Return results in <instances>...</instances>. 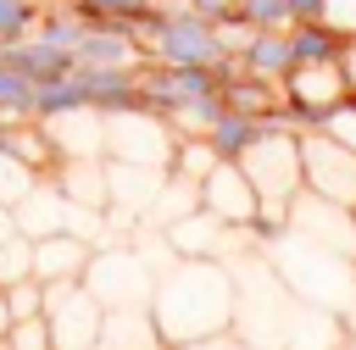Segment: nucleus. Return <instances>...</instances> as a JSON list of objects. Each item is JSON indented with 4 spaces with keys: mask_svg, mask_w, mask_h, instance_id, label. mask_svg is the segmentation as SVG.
I'll return each instance as SVG.
<instances>
[{
    "mask_svg": "<svg viewBox=\"0 0 356 350\" xmlns=\"http://www.w3.org/2000/svg\"><path fill=\"white\" fill-rule=\"evenodd\" d=\"M39 178H44L39 167H28L22 156H11V150L0 144V200H6V206H17V200H22V194L39 183Z\"/></svg>",
    "mask_w": 356,
    "mask_h": 350,
    "instance_id": "nucleus-22",
    "label": "nucleus"
},
{
    "mask_svg": "<svg viewBox=\"0 0 356 350\" xmlns=\"http://www.w3.org/2000/svg\"><path fill=\"white\" fill-rule=\"evenodd\" d=\"M22 117H33V78L0 61V122H22Z\"/></svg>",
    "mask_w": 356,
    "mask_h": 350,
    "instance_id": "nucleus-19",
    "label": "nucleus"
},
{
    "mask_svg": "<svg viewBox=\"0 0 356 350\" xmlns=\"http://www.w3.org/2000/svg\"><path fill=\"white\" fill-rule=\"evenodd\" d=\"M323 6L328 0H289V17L295 22H312V17H323Z\"/></svg>",
    "mask_w": 356,
    "mask_h": 350,
    "instance_id": "nucleus-30",
    "label": "nucleus"
},
{
    "mask_svg": "<svg viewBox=\"0 0 356 350\" xmlns=\"http://www.w3.org/2000/svg\"><path fill=\"white\" fill-rule=\"evenodd\" d=\"M17 278H33V239L22 228L0 239V283H17Z\"/></svg>",
    "mask_w": 356,
    "mask_h": 350,
    "instance_id": "nucleus-21",
    "label": "nucleus"
},
{
    "mask_svg": "<svg viewBox=\"0 0 356 350\" xmlns=\"http://www.w3.org/2000/svg\"><path fill=\"white\" fill-rule=\"evenodd\" d=\"M256 133H261V117H256V111H234V106H222V117L206 128V139H211V150H217L222 161H239Z\"/></svg>",
    "mask_w": 356,
    "mask_h": 350,
    "instance_id": "nucleus-16",
    "label": "nucleus"
},
{
    "mask_svg": "<svg viewBox=\"0 0 356 350\" xmlns=\"http://www.w3.org/2000/svg\"><path fill=\"white\" fill-rule=\"evenodd\" d=\"M6 328H11V306H6V289H0V344H6Z\"/></svg>",
    "mask_w": 356,
    "mask_h": 350,
    "instance_id": "nucleus-31",
    "label": "nucleus"
},
{
    "mask_svg": "<svg viewBox=\"0 0 356 350\" xmlns=\"http://www.w3.org/2000/svg\"><path fill=\"white\" fill-rule=\"evenodd\" d=\"M339 72H345V89L356 94V33H350V39L339 44Z\"/></svg>",
    "mask_w": 356,
    "mask_h": 350,
    "instance_id": "nucleus-29",
    "label": "nucleus"
},
{
    "mask_svg": "<svg viewBox=\"0 0 356 350\" xmlns=\"http://www.w3.org/2000/svg\"><path fill=\"white\" fill-rule=\"evenodd\" d=\"M150 311H156L161 344H206L234 317V283L211 256H178V267L156 278Z\"/></svg>",
    "mask_w": 356,
    "mask_h": 350,
    "instance_id": "nucleus-1",
    "label": "nucleus"
},
{
    "mask_svg": "<svg viewBox=\"0 0 356 350\" xmlns=\"http://www.w3.org/2000/svg\"><path fill=\"white\" fill-rule=\"evenodd\" d=\"M100 300L83 289V278L67 283H44V317H50V339L56 344H95L100 339Z\"/></svg>",
    "mask_w": 356,
    "mask_h": 350,
    "instance_id": "nucleus-7",
    "label": "nucleus"
},
{
    "mask_svg": "<svg viewBox=\"0 0 356 350\" xmlns=\"http://www.w3.org/2000/svg\"><path fill=\"white\" fill-rule=\"evenodd\" d=\"M72 61H83V67H145L150 56L122 22H89L83 39L72 44Z\"/></svg>",
    "mask_w": 356,
    "mask_h": 350,
    "instance_id": "nucleus-12",
    "label": "nucleus"
},
{
    "mask_svg": "<svg viewBox=\"0 0 356 350\" xmlns=\"http://www.w3.org/2000/svg\"><path fill=\"white\" fill-rule=\"evenodd\" d=\"M83 28H89V22H83L78 11H44V17L33 22V33H39L44 44H56V50H67V56H72V44L83 39Z\"/></svg>",
    "mask_w": 356,
    "mask_h": 350,
    "instance_id": "nucleus-20",
    "label": "nucleus"
},
{
    "mask_svg": "<svg viewBox=\"0 0 356 350\" xmlns=\"http://www.w3.org/2000/svg\"><path fill=\"white\" fill-rule=\"evenodd\" d=\"M239 61H245V72H256V78H267V83H284V72L295 67V50H289V28H256Z\"/></svg>",
    "mask_w": 356,
    "mask_h": 350,
    "instance_id": "nucleus-15",
    "label": "nucleus"
},
{
    "mask_svg": "<svg viewBox=\"0 0 356 350\" xmlns=\"http://www.w3.org/2000/svg\"><path fill=\"white\" fill-rule=\"evenodd\" d=\"M83 289H89L100 306H150L156 278H150L145 256H134V250H89Z\"/></svg>",
    "mask_w": 356,
    "mask_h": 350,
    "instance_id": "nucleus-5",
    "label": "nucleus"
},
{
    "mask_svg": "<svg viewBox=\"0 0 356 350\" xmlns=\"http://www.w3.org/2000/svg\"><path fill=\"white\" fill-rule=\"evenodd\" d=\"M339 44H345V39H339L323 17H312V22H289V50H295V61H334Z\"/></svg>",
    "mask_w": 356,
    "mask_h": 350,
    "instance_id": "nucleus-17",
    "label": "nucleus"
},
{
    "mask_svg": "<svg viewBox=\"0 0 356 350\" xmlns=\"http://www.w3.org/2000/svg\"><path fill=\"white\" fill-rule=\"evenodd\" d=\"M200 206H206L217 222H228V228H250L261 194H256V183L245 178L239 161H217V167L200 178Z\"/></svg>",
    "mask_w": 356,
    "mask_h": 350,
    "instance_id": "nucleus-10",
    "label": "nucleus"
},
{
    "mask_svg": "<svg viewBox=\"0 0 356 350\" xmlns=\"http://www.w3.org/2000/svg\"><path fill=\"white\" fill-rule=\"evenodd\" d=\"M0 289H6L11 322H17V317H39V311H44V283H39V278H17V283H0Z\"/></svg>",
    "mask_w": 356,
    "mask_h": 350,
    "instance_id": "nucleus-24",
    "label": "nucleus"
},
{
    "mask_svg": "<svg viewBox=\"0 0 356 350\" xmlns=\"http://www.w3.org/2000/svg\"><path fill=\"white\" fill-rule=\"evenodd\" d=\"M39 22V0H0V39H28Z\"/></svg>",
    "mask_w": 356,
    "mask_h": 350,
    "instance_id": "nucleus-25",
    "label": "nucleus"
},
{
    "mask_svg": "<svg viewBox=\"0 0 356 350\" xmlns=\"http://www.w3.org/2000/svg\"><path fill=\"white\" fill-rule=\"evenodd\" d=\"M134 39L145 44L150 61H206V67L222 61L217 28L200 11H189V6H156L150 17L134 22Z\"/></svg>",
    "mask_w": 356,
    "mask_h": 350,
    "instance_id": "nucleus-2",
    "label": "nucleus"
},
{
    "mask_svg": "<svg viewBox=\"0 0 356 350\" xmlns=\"http://www.w3.org/2000/svg\"><path fill=\"white\" fill-rule=\"evenodd\" d=\"M72 78H78L89 111H100V117L139 106V67H83V61H72Z\"/></svg>",
    "mask_w": 356,
    "mask_h": 350,
    "instance_id": "nucleus-11",
    "label": "nucleus"
},
{
    "mask_svg": "<svg viewBox=\"0 0 356 350\" xmlns=\"http://www.w3.org/2000/svg\"><path fill=\"white\" fill-rule=\"evenodd\" d=\"M300 189L339 200V206H356V150L328 139L323 128L300 133Z\"/></svg>",
    "mask_w": 356,
    "mask_h": 350,
    "instance_id": "nucleus-4",
    "label": "nucleus"
},
{
    "mask_svg": "<svg viewBox=\"0 0 356 350\" xmlns=\"http://www.w3.org/2000/svg\"><path fill=\"white\" fill-rule=\"evenodd\" d=\"M44 344H56V339H50V317L39 311V317H17L6 328V344L0 350H44Z\"/></svg>",
    "mask_w": 356,
    "mask_h": 350,
    "instance_id": "nucleus-23",
    "label": "nucleus"
},
{
    "mask_svg": "<svg viewBox=\"0 0 356 350\" xmlns=\"http://www.w3.org/2000/svg\"><path fill=\"white\" fill-rule=\"evenodd\" d=\"M289 228L339 250V256H356V206H339V200H323V194L300 189L289 200Z\"/></svg>",
    "mask_w": 356,
    "mask_h": 350,
    "instance_id": "nucleus-9",
    "label": "nucleus"
},
{
    "mask_svg": "<svg viewBox=\"0 0 356 350\" xmlns=\"http://www.w3.org/2000/svg\"><path fill=\"white\" fill-rule=\"evenodd\" d=\"M95 344H161V328H156V311L150 306H106L100 311V339Z\"/></svg>",
    "mask_w": 356,
    "mask_h": 350,
    "instance_id": "nucleus-14",
    "label": "nucleus"
},
{
    "mask_svg": "<svg viewBox=\"0 0 356 350\" xmlns=\"http://www.w3.org/2000/svg\"><path fill=\"white\" fill-rule=\"evenodd\" d=\"M323 22H328L339 39H350V33H356V0H328V6H323Z\"/></svg>",
    "mask_w": 356,
    "mask_h": 350,
    "instance_id": "nucleus-28",
    "label": "nucleus"
},
{
    "mask_svg": "<svg viewBox=\"0 0 356 350\" xmlns=\"http://www.w3.org/2000/svg\"><path fill=\"white\" fill-rule=\"evenodd\" d=\"M323 133L356 150V94H345V100H334V106H328V117H323Z\"/></svg>",
    "mask_w": 356,
    "mask_h": 350,
    "instance_id": "nucleus-27",
    "label": "nucleus"
},
{
    "mask_svg": "<svg viewBox=\"0 0 356 350\" xmlns=\"http://www.w3.org/2000/svg\"><path fill=\"white\" fill-rule=\"evenodd\" d=\"M278 89H284V106L295 111L300 133L323 128L328 106L350 94V89H345V72H339V56H334V61H295V67L284 72V83H278Z\"/></svg>",
    "mask_w": 356,
    "mask_h": 350,
    "instance_id": "nucleus-6",
    "label": "nucleus"
},
{
    "mask_svg": "<svg viewBox=\"0 0 356 350\" xmlns=\"http://www.w3.org/2000/svg\"><path fill=\"white\" fill-rule=\"evenodd\" d=\"M11 228H17V217H11V206H6V200H0V239H6V233H11Z\"/></svg>",
    "mask_w": 356,
    "mask_h": 350,
    "instance_id": "nucleus-32",
    "label": "nucleus"
},
{
    "mask_svg": "<svg viewBox=\"0 0 356 350\" xmlns=\"http://www.w3.org/2000/svg\"><path fill=\"white\" fill-rule=\"evenodd\" d=\"M89 233H72V228H61V233H44V239H33V278L39 283H67V278H83V267H89Z\"/></svg>",
    "mask_w": 356,
    "mask_h": 350,
    "instance_id": "nucleus-13",
    "label": "nucleus"
},
{
    "mask_svg": "<svg viewBox=\"0 0 356 350\" xmlns=\"http://www.w3.org/2000/svg\"><path fill=\"white\" fill-rule=\"evenodd\" d=\"M83 211L89 206H78L61 183H50V178H39L17 206H11V217H17V228L28 233V239H44V233H61V228H72V233H89V222H83Z\"/></svg>",
    "mask_w": 356,
    "mask_h": 350,
    "instance_id": "nucleus-8",
    "label": "nucleus"
},
{
    "mask_svg": "<svg viewBox=\"0 0 356 350\" xmlns=\"http://www.w3.org/2000/svg\"><path fill=\"white\" fill-rule=\"evenodd\" d=\"M250 28H289L295 17H289V0H239L234 6Z\"/></svg>",
    "mask_w": 356,
    "mask_h": 350,
    "instance_id": "nucleus-26",
    "label": "nucleus"
},
{
    "mask_svg": "<svg viewBox=\"0 0 356 350\" xmlns=\"http://www.w3.org/2000/svg\"><path fill=\"white\" fill-rule=\"evenodd\" d=\"M217 161H222V156L211 150V139H206V133H178V144H172V161H167V172H184V178H195V183H200V178H206V172H211Z\"/></svg>",
    "mask_w": 356,
    "mask_h": 350,
    "instance_id": "nucleus-18",
    "label": "nucleus"
},
{
    "mask_svg": "<svg viewBox=\"0 0 356 350\" xmlns=\"http://www.w3.org/2000/svg\"><path fill=\"white\" fill-rule=\"evenodd\" d=\"M239 167H245V178L256 183L261 200H295L300 194V133L261 122V133L245 144Z\"/></svg>",
    "mask_w": 356,
    "mask_h": 350,
    "instance_id": "nucleus-3",
    "label": "nucleus"
}]
</instances>
